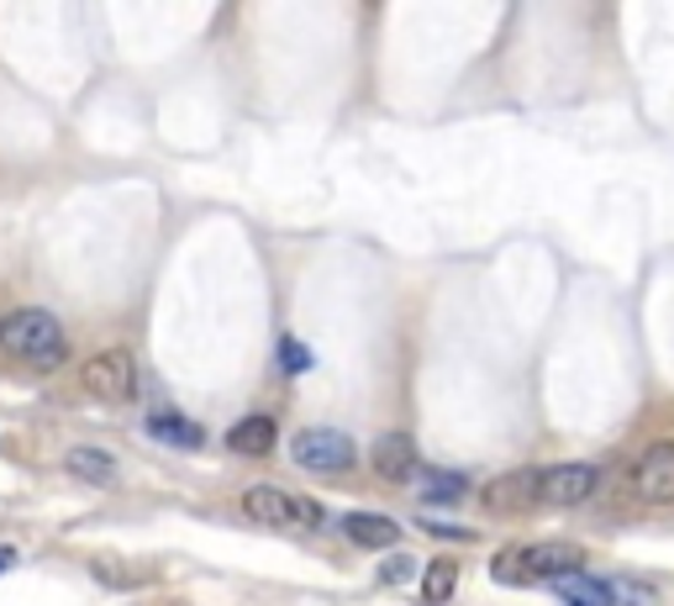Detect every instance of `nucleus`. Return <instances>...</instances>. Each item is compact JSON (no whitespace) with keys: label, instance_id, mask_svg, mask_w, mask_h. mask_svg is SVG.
Instances as JSON below:
<instances>
[{"label":"nucleus","instance_id":"6ab92c4d","mask_svg":"<svg viewBox=\"0 0 674 606\" xmlns=\"http://www.w3.org/2000/svg\"><path fill=\"white\" fill-rule=\"evenodd\" d=\"M422 528H427L433 538H458V543L475 538V528H454V522H437V517H422Z\"/></svg>","mask_w":674,"mask_h":606},{"label":"nucleus","instance_id":"dca6fc26","mask_svg":"<svg viewBox=\"0 0 674 606\" xmlns=\"http://www.w3.org/2000/svg\"><path fill=\"white\" fill-rule=\"evenodd\" d=\"M606 591H611V606H659V591H653V585L627 581V575H611Z\"/></svg>","mask_w":674,"mask_h":606},{"label":"nucleus","instance_id":"7ed1b4c3","mask_svg":"<svg viewBox=\"0 0 674 606\" xmlns=\"http://www.w3.org/2000/svg\"><path fill=\"white\" fill-rule=\"evenodd\" d=\"M238 507L264 528H322L327 522V511L316 507L312 496H295L285 485H248L238 496Z\"/></svg>","mask_w":674,"mask_h":606},{"label":"nucleus","instance_id":"ddd939ff","mask_svg":"<svg viewBox=\"0 0 674 606\" xmlns=\"http://www.w3.org/2000/svg\"><path fill=\"white\" fill-rule=\"evenodd\" d=\"M148 437H159V443H174V448H200V428H195L191 416L180 412H148Z\"/></svg>","mask_w":674,"mask_h":606},{"label":"nucleus","instance_id":"4468645a","mask_svg":"<svg viewBox=\"0 0 674 606\" xmlns=\"http://www.w3.org/2000/svg\"><path fill=\"white\" fill-rule=\"evenodd\" d=\"M454 591H458V564L454 559H433V564L422 570V596L437 606V602H448Z\"/></svg>","mask_w":674,"mask_h":606},{"label":"nucleus","instance_id":"39448f33","mask_svg":"<svg viewBox=\"0 0 674 606\" xmlns=\"http://www.w3.org/2000/svg\"><path fill=\"white\" fill-rule=\"evenodd\" d=\"M290 459L301 469H312V475H348L354 459H359V448H354V437L337 433V428H306V433L290 437Z\"/></svg>","mask_w":674,"mask_h":606},{"label":"nucleus","instance_id":"f8f14e48","mask_svg":"<svg viewBox=\"0 0 674 606\" xmlns=\"http://www.w3.org/2000/svg\"><path fill=\"white\" fill-rule=\"evenodd\" d=\"M64 469L85 485H117V459H111L106 448H69V454H64Z\"/></svg>","mask_w":674,"mask_h":606},{"label":"nucleus","instance_id":"f257e3e1","mask_svg":"<svg viewBox=\"0 0 674 606\" xmlns=\"http://www.w3.org/2000/svg\"><path fill=\"white\" fill-rule=\"evenodd\" d=\"M0 354L32 364V369H58L64 354H69V338H64V322L43 306H22L0 322Z\"/></svg>","mask_w":674,"mask_h":606},{"label":"nucleus","instance_id":"0eeeda50","mask_svg":"<svg viewBox=\"0 0 674 606\" xmlns=\"http://www.w3.org/2000/svg\"><path fill=\"white\" fill-rule=\"evenodd\" d=\"M632 490L649 507H670L674 501V443H649L643 459L632 464Z\"/></svg>","mask_w":674,"mask_h":606},{"label":"nucleus","instance_id":"423d86ee","mask_svg":"<svg viewBox=\"0 0 674 606\" xmlns=\"http://www.w3.org/2000/svg\"><path fill=\"white\" fill-rule=\"evenodd\" d=\"M601 485V469L585 459H564V464H548L543 469V507H579L590 501Z\"/></svg>","mask_w":674,"mask_h":606},{"label":"nucleus","instance_id":"9b49d317","mask_svg":"<svg viewBox=\"0 0 674 606\" xmlns=\"http://www.w3.org/2000/svg\"><path fill=\"white\" fill-rule=\"evenodd\" d=\"M343 538L359 543V549H395L401 543V522L380 517V511H354V517H343Z\"/></svg>","mask_w":674,"mask_h":606},{"label":"nucleus","instance_id":"f03ea898","mask_svg":"<svg viewBox=\"0 0 674 606\" xmlns=\"http://www.w3.org/2000/svg\"><path fill=\"white\" fill-rule=\"evenodd\" d=\"M496 581H569V575H579L585 570V549H575V543H511V549H501L496 554Z\"/></svg>","mask_w":674,"mask_h":606},{"label":"nucleus","instance_id":"9d476101","mask_svg":"<svg viewBox=\"0 0 674 606\" xmlns=\"http://www.w3.org/2000/svg\"><path fill=\"white\" fill-rule=\"evenodd\" d=\"M274 437H280V422L269 412H253V416H242V422L227 428V448H232V454H248V459H264V454H274Z\"/></svg>","mask_w":674,"mask_h":606},{"label":"nucleus","instance_id":"20e7f679","mask_svg":"<svg viewBox=\"0 0 674 606\" xmlns=\"http://www.w3.org/2000/svg\"><path fill=\"white\" fill-rule=\"evenodd\" d=\"M79 380L85 390L106 401V407H127L132 396H138V359L127 354V348H100L90 359L79 364Z\"/></svg>","mask_w":674,"mask_h":606},{"label":"nucleus","instance_id":"1a4fd4ad","mask_svg":"<svg viewBox=\"0 0 674 606\" xmlns=\"http://www.w3.org/2000/svg\"><path fill=\"white\" fill-rule=\"evenodd\" d=\"M369 469H374L385 485H406V480H416L422 454H416V443H411L406 433H380L374 437V448H369Z\"/></svg>","mask_w":674,"mask_h":606},{"label":"nucleus","instance_id":"f3484780","mask_svg":"<svg viewBox=\"0 0 674 606\" xmlns=\"http://www.w3.org/2000/svg\"><path fill=\"white\" fill-rule=\"evenodd\" d=\"M411 575H416V559L411 554H390L385 564H380V585H406Z\"/></svg>","mask_w":674,"mask_h":606},{"label":"nucleus","instance_id":"412c9836","mask_svg":"<svg viewBox=\"0 0 674 606\" xmlns=\"http://www.w3.org/2000/svg\"><path fill=\"white\" fill-rule=\"evenodd\" d=\"M6 570H17V549H11V543H0V575H6Z\"/></svg>","mask_w":674,"mask_h":606},{"label":"nucleus","instance_id":"a211bd4d","mask_svg":"<svg viewBox=\"0 0 674 606\" xmlns=\"http://www.w3.org/2000/svg\"><path fill=\"white\" fill-rule=\"evenodd\" d=\"M458 490H464V480H458V475H448V480H443V475H433V480H427V507H437V501H454Z\"/></svg>","mask_w":674,"mask_h":606},{"label":"nucleus","instance_id":"2eb2a0df","mask_svg":"<svg viewBox=\"0 0 674 606\" xmlns=\"http://www.w3.org/2000/svg\"><path fill=\"white\" fill-rule=\"evenodd\" d=\"M558 596L569 606H611V591L606 581H585V575H569V581H558Z\"/></svg>","mask_w":674,"mask_h":606},{"label":"nucleus","instance_id":"6e6552de","mask_svg":"<svg viewBox=\"0 0 674 606\" xmlns=\"http://www.w3.org/2000/svg\"><path fill=\"white\" fill-rule=\"evenodd\" d=\"M480 501H485V511H501V517L528 511L532 501H543V469H506L496 480H485Z\"/></svg>","mask_w":674,"mask_h":606},{"label":"nucleus","instance_id":"aec40b11","mask_svg":"<svg viewBox=\"0 0 674 606\" xmlns=\"http://www.w3.org/2000/svg\"><path fill=\"white\" fill-rule=\"evenodd\" d=\"M285 369H306V354H301V343L285 338Z\"/></svg>","mask_w":674,"mask_h":606}]
</instances>
